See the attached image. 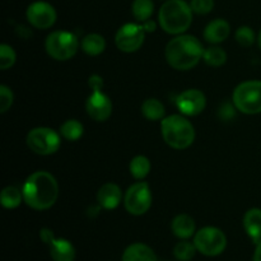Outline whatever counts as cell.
I'll use <instances>...</instances> for the list:
<instances>
[{
    "label": "cell",
    "instance_id": "cell-1",
    "mask_svg": "<svg viewBox=\"0 0 261 261\" xmlns=\"http://www.w3.org/2000/svg\"><path fill=\"white\" fill-rule=\"evenodd\" d=\"M23 200L33 211H47L58 201L59 184L47 171H36L22 188Z\"/></svg>",
    "mask_w": 261,
    "mask_h": 261
},
{
    "label": "cell",
    "instance_id": "cell-2",
    "mask_svg": "<svg viewBox=\"0 0 261 261\" xmlns=\"http://www.w3.org/2000/svg\"><path fill=\"white\" fill-rule=\"evenodd\" d=\"M204 47L195 36L178 35L166 46L165 58L171 68L180 71L190 70L203 60Z\"/></svg>",
    "mask_w": 261,
    "mask_h": 261
},
{
    "label": "cell",
    "instance_id": "cell-3",
    "mask_svg": "<svg viewBox=\"0 0 261 261\" xmlns=\"http://www.w3.org/2000/svg\"><path fill=\"white\" fill-rule=\"evenodd\" d=\"M193 10L184 0H166L158 13V23L168 35H184L193 23Z\"/></svg>",
    "mask_w": 261,
    "mask_h": 261
},
{
    "label": "cell",
    "instance_id": "cell-4",
    "mask_svg": "<svg viewBox=\"0 0 261 261\" xmlns=\"http://www.w3.org/2000/svg\"><path fill=\"white\" fill-rule=\"evenodd\" d=\"M161 133L166 144L177 150L188 149L195 140L194 125L184 115H170L161 121Z\"/></svg>",
    "mask_w": 261,
    "mask_h": 261
},
{
    "label": "cell",
    "instance_id": "cell-5",
    "mask_svg": "<svg viewBox=\"0 0 261 261\" xmlns=\"http://www.w3.org/2000/svg\"><path fill=\"white\" fill-rule=\"evenodd\" d=\"M236 110L245 115L261 114V81H246L240 83L232 94Z\"/></svg>",
    "mask_w": 261,
    "mask_h": 261
},
{
    "label": "cell",
    "instance_id": "cell-6",
    "mask_svg": "<svg viewBox=\"0 0 261 261\" xmlns=\"http://www.w3.org/2000/svg\"><path fill=\"white\" fill-rule=\"evenodd\" d=\"M78 37L69 31H54L45 41V48L48 56L58 61L70 60L79 50Z\"/></svg>",
    "mask_w": 261,
    "mask_h": 261
},
{
    "label": "cell",
    "instance_id": "cell-7",
    "mask_svg": "<svg viewBox=\"0 0 261 261\" xmlns=\"http://www.w3.org/2000/svg\"><path fill=\"white\" fill-rule=\"evenodd\" d=\"M194 245L201 255L214 257L226 250L227 237L222 229L208 226L196 231L194 234Z\"/></svg>",
    "mask_w": 261,
    "mask_h": 261
},
{
    "label": "cell",
    "instance_id": "cell-8",
    "mask_svg": "<svg viewBox=\"0 0 261 261\" xmlns=\"http://www.w3.org/2000/svg\"><path fill=\"white\" fill-rule=\"evenodd\" d=\"M60 133L50 127H35L27 134L25 142L33 153L40 155H50L59 150L61 145Z\"/></svg>",
    "mask_w": 261,
    "mask_h": 261
},
{
    "label": "cell",
    "instance_id": "cell-9",
    "mask_svg": "<svg viewBox=\"0 0 261 261\" xmlns=\"http://www.w3.org/2000/svg\"><path fill=\"white\" fill-rule=\"evenodd\" d=\"M152 191L144 181L135 182L126 190L124 196V206L132 216H143L152 206Z\"/></svg>",
    "mask_w": 261,
    "mask_h": 261
},
{
    "label": "cell",
    "instance_id": "cell-10",
    "mask_svg": "<svg viewBox=\"0 0 261 261\" xmlns=\"http://www.w3.org/2000/svg\"><path fill=\"white\" fill-rule=\"evenodd\" d=\"M145 31L143 25L137 23H125L117 30L115 36L116 47L122 53L132 54L139 50L145 40Z\"/></svg>",
    "mask_w": 261,
    "mask_h": 261
},
{
    "label": "cell",
    "instance_id": "cell-11",
    "mask_svg": "<svg viewBox=\"0 0 261 261\" xmlns=\"http://www.w3.org/2000/svg\"><path fill=\"white\" fill-rule=\"evenodd\" d=\"M25 17L32 27L37 30H47L55 24L58 14L55 8L47 2H35L28 5Z\"/></svg>",
    "mask_w": 261,
    "mask_h": 261
},
{
    "label": "cell",
    "instance_id": "cell-12",
    "mask_svg": "<svg viewBox=\"0 0 261 261\" xmlns=\"http://www.w3.org/2000/svg\"><path fill=\"white\" fill-rule=\"evenodd\" d=\"M176 107L184 116H198L206 106V97L200 89H186L175 99Z\"/></svg>",
    "mask_w": 261,
    "mask_h": 261
},
{
    "label": "cell",
    "instance_id": "cell-13",
    "mask_svg": "<svg viewBox=\"0 0 261 261\" xmlns=\"http://www.w3.org/2000/svg\"><path fill=\"white\" fill-rule=\"evenodd\" d=\"M86 111L88 116L96 121H106L112 115L111 99L102 91L92 92L86 102Z\"/></svg>",
    "mask_w": 261,
    "mask_h": 261
},
{
    "label": "cell",
    "instance_id": "cell-14",
    "mask_svg": "<svg viewBox=\"0 0 261 261\" xmlns=\"http://www.w3.org/2000/svg\"><path fill=\"white\" fill-rule=\"evenodd\" d=\"M122 200V191L119 185L114 182H107L99 188L97 193V201L99 206L106 211H114L120 205Z\"/></svg>",
    "mask_w": 261,
    "mask_h": 261
},
{
    "label": "cell",
    "instance_id": "cell-15",
    "mask_svg": "<svg viewBox=\"0 0 261 261\" xmlns=\"http://www.w3.org/2000/svg\"><path fill=\"white\" fill-rule=\"evenodd\" d=\"M231 33V25L226 19H213L204 28V40L212 45H218L226 41Z\"/></svg>",
    "mask_w": 261,
    "mask_h": 261
},
{
    "label": "cell",
    "instance_id": "cell-16",
    "mask_svg": "<svg viewBox=\"0 0 261 261\" xmlns=\"http://www.w3.org/2000/svg\"><path fill=\"white\" fill-rule=\"evenodd\" d=\"M121 261H158V259L152 247L142 242H135L124 250Z\"/></svg>",
    "mask_w": 261,
    "mask_h": 261
},
{
    "label": "cell",
    "instance_id": "cell-17",
    "mask_svg": "<svg viewBox=\"0 0 261 261\" xmlns=\"http://www.w3.org/2000/svg\"><path fill=\"white\" fill-rule=\"evenodd\" d=\"M172 233L180 240H189L196 233L195 221L188 214H178L171 223Z\"/></svg>",
    "mask_w": 261,
    "mask_h": 261
},
{
    "label": "cell",
    "instance_id": "cell-18",
    "mask_svg": "<svg viewBox=\"0 0 261 261\" xmlns=\"http://www.w3.org/2000/svg\"><path fill=\"white\" fill-rule=\"evenodd\" d=\"M50 256L54 261H74L75 260V247L65 239H55L50 245Z\"/></svg>",
    "mask_w": 261,
    "mask_h": 261
},
{
    "label": "cell",
    "instance_id": "cell-19",
    "mask_svg": "<svg viewBox=\"0 0 261 261\" xmlns=\"http://www.w3.org/2000/svg\"><path fill=\"white\" fill-rule=\"evenodd\" d=\"M244 228L254 244L261 241V209L251 208L244 216Z\"/></svg>",
    "mask_w": 261,
    "mask_h": 261
},
{
    "label": "cell",
    "instance_id": "cell-20",
    "mask_svg": "<svg viewBox=\"0 0 261 261\" xmlns=\"http://www.w3.org/2000/svg\"><path fill=\"white\" fill-rule=\"evenodd\" d=\"M82 50L89 56H98L106 48V40L98 33H89L84 36L81 42Z\"/></svg>",
    "mask_w": 261,
    "mask_h": 261
},
{
    "label": "cell",
    "instance_id": "cell-21",
    "mask_svg": "<svg viewBox=\"0 0 261 261\" xmlns=\"http://www.w3.org/2000/svg\"><path fill=\"white\" fill-rule=\"evenodd\" d=\"M142 114L149 121H158L165 119V105L157 98H148L142 105Z\"/></svg>",
    "mask_w": 261,
    "mask_h": 261
},
{
    "label": "cell",
    "instance_id": "cell-22",
    "mask_svg": "<svg viewBox=\"0 0 261 261\" xmlns=\"http://www.w3.org/2000/svg\"><path fill=\"white\" fill-rule=\"evenodd\" d=\"M23 200L22 190L17 186H7L0 194V203L5 209H15L20 205Z\"/></svg>",
    "mask_w": 261,
    "mask_h": 261
},
{
    "label": "cell",
    "instance_id": "cell-23",
    "mask_svg": "<svg viewBox=\"0 0 261 261\" xmlns=\"http://www.w3.org/2000/svg\"><path fill=\"white\" fill-rule=\"evenodd\" d=\"M150 161L148 160L145 155H137L130 161L129 171L130 175L135 178V180H144L150 172Z\"/></svg>",
    "mask_w": 261,
    "mask_h": 261
},
{
    "label": "cell",
    "instance_id": "cell-24",
    "mask_svg": "<svg viewBox=\"0 0 261 261\" xmlns=\"http://www.w3.org/2000/svg\"><path fill=\"white\" fill-rule=\"evenodd\" d=\"M84 133V126L81 121L75 119L66 120L60 126V135L69 142H76L81 139Z\"/></svg>",
    "mask_w": 261,
    "mask_h": 261
},
{
    "label": "cell",
    "instance_id": "cell-25",
    "mask_svg": "<svg viewBox=\"0 0 261 261\" xmlns=\"http://www.w3.org/2000/svg\"><path fill=\"white\" fill-rule=\"evenodd\" d=\"M154 12V3L153 0H134L132 4V13L138 22L144 23L150 19Z\"/></svg>",
    "mask_w": 261,
    "mask_h": 261
},
{
    "label": "cell",
    "instance_id": "cell-26",
    "mask_svg": "<svg viewBox=\"0 0 261 261\" xmlns=\"http://www.w3.org/2000/svg\"><path fill=\"white\" fill-rule=\"evenodd\" d=\"M203 60L205 61L206 65L213 66V68H219V66L226 64L227 53L221 46H211V47L204 50Z\"/></svg>",
    "mask_w": 261,
    "mask_h": 261
},
{
    "label": "cell",
    "instance_id": "cell-27",
    "mask_svg": "<svg viewBox=\"0 0 261 261\" xmlns=\"http://www.w3.org/2000/svg\"><path fill=\"white\" fill-rule=\"evenodd\" d=\"M196 252L198 250L194 242L188 241V240H181L173 247V256L178 261H191L195 257Z\"/></svg>",
    "mask_w": 261,
    "mask_h": 261
},
{
    "label": "cell",
    "instance_id": "cell-28",
    "mask_svg": "<svg viewBox=\"0 0 261 261\" xmlns=\"http://www.w3.org/2000/svg\"><path fill=\"white\" fill-rule=\"evenodd\" d=\"M234 37H236L237 43H239L241 47H251L255 43V41L257 40L256 36H255L254 30L249 25H241L240 28H237L236 33H234Z\"/></svg>",
    "mask_w": 261,
    "mask_h": 261
},
{
    "label": "cell",
    "instance_id": "cell-29",
    "mask_svg": "<svg viewBox=\"0 0 261 261\" xmlns=\"http://www.w3.org/2000/svg\"><path fill=\"white\" fill-rule=\"evenodd\" d=\"M15 60H17V54L14 48L7 43H2L0 45V69L8 70L14 65Z\"/></svg>",
    "mask_w": 261,
    "mask_h": 261
},
{
    "label": "cell",
    "instance_id": "cell-30",
    "mask_svg": "<svg viewBox=\"0 0 261 261\" xmlns=\"http://www.w3.org/2000/svg\"><path fill=\"white\" fill-rule=\"evenodd\" d=\"M13 101H14V94L12 89L5 84H2L0 86V112L5 114L12 107Z\"/></svg>",
    "mask_w": 261,
    "mask_h": 261
},
{
    "label": "cell",
    "instance_id": "cell-31",
    "mask_svg": "<svg viewBox=\"0 0 261 261\" xmlns=\"http://www.w3.org/2000/svg\"><path fill=\"white\" fill-rule=\"evenodd\" d=\"M190 8L198 15L209 14L214 8V0H191Z\"/></svg>",
    "mask_w": 261,
    "mask_h": 261
},
{
    "label": "cell",
    "instance_id": "cell-32",
    "mask_svg": "<svg viewBox=\"0 0 261 261\" xmlns=\"http://www.w3.org/2000/svg\"><path fill=\"white\" fill-rule=\"evenodd\" d=\"M234 105H231V103H224L222 105L221 109H219V117H221L222 120H226V121H228V120H231L232 117L234 116Z\"/></svg>",
    "mask_w": 261,
    "mask_h": 261
},
{
    "label": "cell",
    "instance_id": "cell-33",
    "mask_svg": "<svg viewBox=\"0 0 261 261\" xmlns=\"http://www.w3.org/2000/svg\"><path fill=\"white\" fill-rule=\"evenodd\" d=\"M88 86L92 89V92L102 91V88H103V79L98 74H93V75L89 76Z\"/></svg>",
    "mask_w": 261,
    "mask_h": 261
},
{
    "label": "cell",
    "instance_id": "cell-34",
    "mask_svg": "<svg viewBox=\"0 0 261 261\" xmlns=\"http://www.w3.org/2000/svg\"><path fill=\"white\" fill-rule=\"evenodd\" d=\"M40 239L42 240V241L48 246V245H50L51 242L56 239V237L50 228H42L40 231Z\"/></svg>",
    "mask_w": 261,
    "mask_h": 261
},
{
    "label": "cell",
    "instance_id": "cell-35",
    "mask_svg": "<svg viewBox=\"0 0 261 261\" xmlns=\"http://www.w3.org/2000/svg\"><path fill=\"white\" fill-rule=\"evenodd\" d=\"M142 25H143V28H144L145 32H153V31L155 30V23L150 19L145 20Z\"/></svg>",
    "mask_w": 261,
    "mask_h": 261
},
{
    "label": "cell",
    "instance_id": "cell-36",
    "mask_svg": "<svg viewBox=\"0 0 261 261\" xmlns=\"http://www.w3.org/2000/svg\"><path fill=\"white\" fill-rule=\"evenodd\" d=\"M254 261H261V241L256 244V249L254 252Z\"/></svg>",
    "mask_w": 261,
    "mask_h": 261
},
{
    "label": "cell",
    "instance_id": "cell-37",
    "mask_svg": "<svg viewBox=\"0 0 261 261\" xmlns=\"http://www.w3.org/2000/svg\"><path fill=\"white\" fill-rule=\"evenodd\" d=\"M257 45H259V48L261 50V30H260L259 35H257Z\"/></svg>",
    "mask_w": 261,
    "mask_h": 261
}]
</instances>
